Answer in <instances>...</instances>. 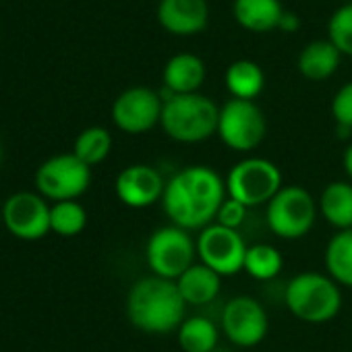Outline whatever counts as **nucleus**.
Returning <instances> with one entry per match:
<instances>
[{
    "label": "nucleus",
    "instance_id": "f8f14e48",
    "mask_svg": "<svg viewBox=\"0 0 352 352\" xmlns=\"http://www.w3.org/2000/svg\"><path fill=\"white\" fill-rule=\"evenodd\" d=\"M50 206L40 193L21 191L3 206L5 228L21 241H40L50 232Z\"/></svg>",
    "mask_w": 352,
    "mask_h": 352
},
{
    "label": "nucleus",
    "instance_id": "f3484780",
    "mask_svg": "<svg viewBox=\"0 0 352 352\" xmlns=\"http://www.w3.org/2000/svg\"><path fill=\"white\" fill-rule=\"evenodd\" d=\"M206 81V65L195 54H176L164 69V87L176 96L195 94Z\"/></svg>",
    "mask_w": 352,
    "mask_h": 352
},
{
    "label": "nucleus",
    "instance_id": "0eeeda50",
    "mask_svg": "<svg viewBox=\"0 0 352 352\" xmlns=\"http://www.w3.org/2000/svg\"><path fill=\"white\" fill-rule=\"evenodd\" d=\"M319 214L315 197L298 185H284L267 204V226L284 241H298L311 232Z\"/></svg>",
    "mask_w": 352,
    "mask_h": 352
},
{
    "label": "nucleus",
    "instance_id": "2f4dec72",
    "mask_svg": "<svg viewBox=\"0 0 352 352\" xmlns=\"http://www.w3.org/2000/svg\"><path fill=\"white\" fill-rule=\"evenodd\" d=\"M336 131H338V137L340 139H348L352 135V129L350 126H344V124H336Z\"/></svg>",
    "mask_w": 352,
    "mask_h": 352
},
{
    "label": "nucleus",
    "instance_id": "b1692460",
    "mask_svg": "<svg viewBox=\"0 0 352 352\" xmlns=\"http://www.w3.org/2000/svg\"><path fill=\"white\" fill-rule=\"evenodd\" d=\"M282 267H284V257L280 249H276L274 245L257 243L247 249L243 272H247L253 280H259V282L274 280L282 272Z\"/></svg>",
    "mask_w": 352,
    "mask_h": 352
},
{
    "label": "nucleus",
    "instance_id": "1a4fd4ad",
    "mask_svg": "<svg viewBox=\"0 0 352 352\" xmlns=\"http://www.w3.org/2000/svg\"><path fill=\"white\" fill-rule=\"evenodd\" d=\"M218 135L234 151H253L267 135V120L255 102L232 98L220 108Z\"/></svg>",
    "mask_w": 352,
    "mask_h": 352
},
{
    "label": "nucleus",
    "instance_id": "9b49d317",
    "mask_svg": "<svg viewBox=\"0 0 352 352\" xmlns=\"http://www.w3.org/2000/svg\"><path fill=\"white\" fill-rule=\"evenodd\" d=\"M220 329L234 346L253 348L265 340L270 329V319L263 305L257 298L249 294H241L224 305Z\"/></svg>",
    "mask_w": 352,
    "mask_h": 352
},
{
    "label": "nucleus",
    "instance_id": "f03ea898",
    "mask_svg": "<svg viewBox=\"0 0 352 352\" xmlns=\"http://www.w3.org/2000/svg\"><path fill=\"white\" fill-rule=\"evenodd\" d=\"M187 307L176 282L157 276L137 280L126 294V317L143 333L176 331L185 321Z\"/></svg>",
    "mask_w": 352,
    "mask_h": 352
},
{
    "label": "nucleus",
    "instance_id": "6e6552de",
    "mask_svg": "<svg viewBox=\"0 0 352 352\" xmlns=\"http://www.w3.org/2000/svg\"><path fill=\"white\" fill-rule=\"evenodd\" d=\"M91 185V168L75 153L48 157L36 170V189L50 201H77Z\"/></svg>",
    "mask_w": 352,
    "mask_h": 352
},
{
    "label": "nucleus",
    "instance_id": "4be33fe9",
    "mask_svg": "<svg viewBox=\"0 0 352 352\" xmlns=\"http://www.w3.org/2000/svg\"><path fill=\"white\" fill-rule=\"evenodd\" d=\"M323 261H325L327 276L338 286L352 288V232L350 230H342L329 239Z\"/></svg>",
    "mask_w": 352,
    "mask_h": 352
},
{
    "label": "nucleus",
    "instance_id": "473e14b6",
    "mask_svg": "<svg viewBox=\"0 0 352 352\" xmlns=\"http://www.w3.org/2000/svg\"><path fill=\"white\" fill-rule=\"evenodd\" d=\"M0 164H3V143H0Z\"/></svg>",
    "mask_w": 352,
    "mask_h": 352
},
{
    "label": "nucleus",
    "instance_id": "423d86ee",
    "mask_svg": "<svg viewBox=\"0 0 352 352\" xmlns=\"http://www.w3.org/2000/svg\"><path fill=\"white\" fill-rule=\"evenodd\" d=\"M197 257V241L179 228V226H162L157 228L147 245H145V261L151 270V276L166 278V280H179Z\"/></svg>",
    "mask_w": 352,
    "mask_h": 352
},
{
    "label": "nucleus",
    "instance_id": "20e7f679",
    "mask_svg": "<svg viewBox=\"0 0 352 352\" xmlns=\"http://www.w3.org/2000/svg\"><path fill=\"white\" fill-rule=\"evenodd\" d=\"M220 108L201 94L174 96L164 102L162 129L179 143H201L218 133Z\"/></svg>",
    "mask_w": 352,
    "mask_h": 352
},
{
    "label": "nucleus",
    "instance_id": "7c9ffc66",
    "mask_svg": "<svg viewBox=\"0 0 352 352\" xmlns=\"http://www.w3.org/2000/svg\"><path fill=\"white\" fill-rule=\"evenodd\" d=\"M280 28H282V30H286V32H294V30L298 28V19H296V15H292V13H286V11H284L282 21H280Z\"/></svg>",
    "mask_w": 352,
    "mask_h": 352
},
{
    "label": "nucleus",
    "instance_id": "72a5a7b5",
    "mask_svg": "<svg viewBox=\"0 0 352 352\" xmlns=\"http://www.w3.org/2000/svg\"><path fill=\"white\" fill-rule=\"evenodd\" d=\"M350 232H352V226H350Z\"/></svg>",
    "mask_w": 352,
    "mask_h": 352
},
{
    "label": "nucleus",
    "instance_id": "bb28decb",
    "mask_svg": "<svg viewBox=\"0 0 352 352\" xmlns=\"http://www.w3.org/2000/svg\"><path fill=\"white\" fill-rule=\"evenodd\" d=\"M329 42L340 52L352 56V5L338 9L329 19Z\"/></svg>",
    "mask_w": 352,
    "mask_h": 352
},
{
    "label": "nucleus",
    "instance_id": "c756f323",
    "mask_svg": "<svg viewBox=\"0 0 352 352\" xmlns=\"http://www.w3.org/2000/svg\"><path fill=\"white\" fill-rule=\"evenodd\" d=\"M342 166H344V172L346 176L352 181V141L348 143V147L344 149V155H342Z\"/></svg>",
    "mask_w": 352,
    "mask_h": 352
},
{
    "label": "nucleus",
    "instance_id": "4468645a",
    "mask_svg": "<svg viewBox=\"0 0 352 352\" xmlns=\"http://www.w3.org/2000/svg\"><path fill=\"white\" fill-rule=\"evenodd\" d=\"M166 183L162 174L149 164H131L126 166L114 183L116 197L122 206L133 210H145L164 197Z\"/></svg>",
    "mask_w": 352,
    "mask_h": 352
},
{
    "label": "nucleus",
    "instance_id": "cd10ccee",
    "mask_svg": "<svg viewBox=\"0 0 352 352\" xmlns=\"http://www.w3.org/2000/svg\"><path fill=\"white\" fill-rule=\"evenodd\" d=\"M247 212H249L247 206H243L241 201H236L232 197H226L224 204L218 210V216H216V222L214 224H220V226L230 228V230H239L245 224Z\"/></svg>",
    "mask_w": 352,
    "mask_h": 352
},
{
    "label": "nucleus",
    "instance_id": "2eb2a0df",
    "mask_svg": "<svg viewBox=\"0 0 352 352\" xmlns=\"http://www.w3.org/2000/svg\"><path fill=\"white\" fill-rule=\"evenodd\" d=\"M157 19L164 30L191 36L204 32L208 25V3L206 0H162L157 7Z\"/></svg>",
    "mask_w": 352,
    "mask_h": 352
},
{
    "label": "nucleus",
    "instance_id": "dca6fc26",
    "mask_svg": "<svg viewBox=\"0 0 352 352\" xmlns=\"http://www.w3.org/2000/svg\"><path fill=\"white\" fill-rule=\"evenodd\" d=\"M176 286H179L187 305L204 307L218 298L222 290V276H218L214 270H210L208 265L199 261V263H193L179 280H176Z\"/></svg>",
    "mask_w": 352,
    "mask_h": 352
},
{
    "label": "nucleus",
    "instance_id": "c85d7f7f",
    "mask_svg": "<svg viewBox=\"0 0 352 352\" xmlns=\"http://www.w3.org/2000/svg\"><path fill=\"white\" fill-rule=\"evenodd\" d=\"M331 114L336 118V124H344L352 129V81L340 87V91L333 96Z\"/></svg>",
    "mask_w": 352,
    "mask_h": 352
},
{
    "label": "nucleus",
    "instance_id": "9d476101",
    "mask_svg": "<svg viewBox=\"0 0 352 352\" xmlns=\"http://www.w3.org/2000/svg\"><path fill=\"white\" fill-rule=\"evenodd\" d=\"M247 249L249 247L239 230H230L220 224H210L197 236L199 261L222 278L245 270Z\"/></svg>",
    "mask_w": 352,
    "mask_h": 352
},
{
    "label": "nucleus",
    "instance_id": "393cba45",
    "mask_svg": "<svg viewBox=\"0 0 352 352\" xmlns=\"http://www.w3.org/2000/svg\"><path fill=\"white\" fill-rule=\"evenodd\" d=\"M112 151V135L104 126H89L75 139L73 153L89 168L102 164Z\"/></svg>",
    "mask_w": 352,
    "mask_h": 352
},
{
    "label": "nucleus",
    "instance_id": "f257e3e1",
    "mask_svg": "<svg viewBox=\"0 0 352 352\" xmlns=\"http://www.w3.org/2000/svg\"><path fill=\"white\" fill-rule=\"evenodd\" d=\"M226 197V181L222 176L212 166L193 164L179 170L166 183L162 208L174 226L187 232H201L216 222Z\"/></svg>",
    "mask_w": 352,
    "mask_h": 352
},
{
    "label": "nucleus",
    "instance_id": "ddd939ff",
    "mask_svg": "<svg viewBox=\"0 0 352 352\" xmlns=\"http://www.w3.org/2000/svg\"><path fill=\"white\" fill-rule=\"evenodd\" d=\"M162 108L164 102L160 94L149 87H131L116 98L112 106V120L120 131L141 135L162 120Z\"/></svg>",
    "mask_w": 352,
    "mask_h": 352
},
{
    "label": "nucleus",
    "instance_id": "a878e982",
    "mask_svg": "<svg viewBox=\"0 0 352 352\" xmlns=\"http://www.w3.org/2000/svg\"><path fill=\"white\" fill-rule=\"evenodd\" d=\"M87 212L79 201H58L50 210V230L58 236L71 239L85 230Z\"/></svg>",
    "mask_w": 352,
    "mask_h": 352
},
{
    "label": "nucleus",
    "instance_id": "39448f33",
    "mask_svg": "<svg viewBox=\"0 0 352 352\" xmlns=\"http://www.w3.org/2000/svg\"><path fill=\"white\" fill-rule=\"evenodd\" d=\"M224 181L228 197L247 208L267 206L284 187L280 168L265 157H245L236 162Z\"/></svg>",
    "mask_w": 352,
    "mask_h": 352
},
{
    "label": "nucleus",
    "instance_id": "a211bd4d",
    "mask_svg": "<svg viewBox=\"0 0 352 352\" xmlns=\"http://www.w3.org/2000/svg\"><path fill=\"white\" fill-rule=\"evenodd\" d=\"M317 206H319L321 218L329 226L338 228V232L350 230V226H352V185L348 181L329 183L321 191Z\"/></svg>",
    "mask_w": 352,
    "mask_h": 352
},
{
    "label": "nucleus",
    "instance_id": "6ab92c4d",
    "mask_svg": "<svg viewBox=\"0 0 352 352\" xmlns=\"http://www.w3.org/2000/svg\"><path fill=\"white\" fill-rule=\"evenodd\" d=\"M284 9L280 0H236L234 17L251 32H270L280 25Z\"/></svg>",
    "mask_w": 352,
    "mask_h": 352
},
{
    "label": "nucleus",
    "instance_id": "5701e85b",
    "mask_svg": "<svg viewBox=\"0 0 352 352\" xmlns=\"http://www.w3.org/2000/svg\"><path fill=\"white\" fill-rule=\"evenodd\" d=\"M265 85L263 71L251 60H236L226 71V87L236 100L253 102Z\"/></svg>",
    "mask_w": 352,
    "mask_h": 352
},
{
    "label": "nucleus",
    "instance_id": "412c9836",
    "mask_svg": "<svg viewBox=\"0 0 352 352\" xmlns=\"http://www.w3.org/2000/svg\"><path fill=\"white\" fill-rule=\"evenodd\" d=\"M340 50L329 40L311 42L298 56V71L311 81H323L340 65Z\"/></svg>",
    "mask_w": 352,
    "mask_h": 352
},
{
    "label": "nucleus",
    "instance_id": "aec40b11",
    "mask_svg": "<svg viewBox=\"0 0 352 352\" xmlns=\"http://www.w3.org/2000/svg\"><path fill=\"white\" fill-rule=\"evenodd\" d=\"M218 325L210 317H187L176 329V340L183 352H214L220 342Z\"/></svg>",
    "mask_w": 352,
    "mask_h": 352
},
{
    "label": "nucleus",
    "instance_id": "7ed1b4c3",
    "mask_svg": "<svg viewBox=\"0 0 352 352\" xmlns=\"http://www.w3.org/2000/svg\"><path fill=\"white\" fill-rule=\"evenodd\" d=\"M284 302L298 321L321 325L338 317L342 309V290L327 274L302 272L288 280Z\"/></svg>",
    "mask_w": 352,
    "mask_h": 352
}]
</instances>
